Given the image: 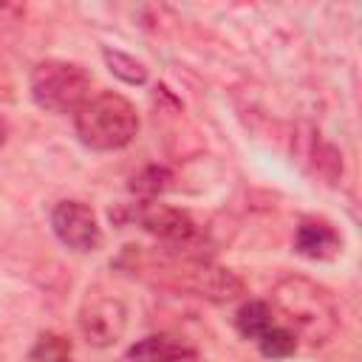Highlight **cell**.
I'll list each match as a JSON object with an SVG mask.
<instances>
[{"label": "cell", "mask_w": 362, "mask_h": 362, "mask_svg": "<svg viewBox=\"0 0 362 362\" xmlns=\"http://www.w3.org/2000/svg\"><path fill=\"white\" fill-rule=\"evenodd\" d=\"M272 311L294 334L297 345H325L339 328V305L334 294L308 277H283L272 288Z\"/></svg>", "instance_id": "6da1fadb"}, {"label": "cell", "mask_w": 362, "mask_h": 362, "mask_svg": "<svg viewBox=\"0 0 362 362\" xmlns=\"http://www.w3.org/2000/svg\"><path fill=\"white\" fill-rule=\"evenodd\" d=\"M74 130L90 150H122L139 133V110L122 93L102 90L74 113Z\"/></svg>", "instance_id": "7a4b0ae2"}, {"label": "cell", "mask_w": 362, "mask_h": 362, "mask_svg": "<svg viewBox=\"0 0 362 362\" xmlns=\"http://www.w3.org/2000/svg\"><path fill=\"white\" fill-rule=\"evenodd\" d=\"M90 74L79 62L45 59L37 62L28 79V90L37 107L45 113H76L90 99Z\"/></svg>", "instance_id": "3957f363"}, {"label": "cell", "mask_w": 362, "mask_h": 362, "mask_svg": "<svg viewBox=\"0 0 362 362\" xmlns=\"http://www.w3.org/2000/svg\"><path fill=\"white\" fill-rule=\"evenodd\" d=\"M158 272H161V283L212 303H232L243 294V280L238 274L215 263H206L201 257H175L173 263H161Z\"/></svg>", "instance_id": "277c9868"}, {"label": "cell", "mask_w": 362, "mask_h": 362, "mask_svg": "<svg viewBox=\"0 0 362 362\" xmlns=\"http://www.w3.org/2000/svg\"><path fill=\"white\" fill-rule=\"evenodd\" d=\"M51 229L74 252H96L102 246L96 212L82 201H59L51 209Z\"/></svg>", "instance_id": "5b68a950"}, {"label": "cell", "mask_w": 362, "mask_h": 362, "mask_svg": "<svg viewBox=\"0 0 362 362\" xmlns=\"http://www.w3.org/2000/svg\"><path fill=\"white\" fill-rule=\"evenodd\" d=\"M127 328V305L119 297H90L79 308V331L82 337L96 345H113Z\"/></svg>", "instance_id": "8992f818"}, {"label": "cell", "mask_w": 362, "mask_h": 362, "mask_svg": "<svg viewBox=\"0 0 362 362\" xmlns=\"http://www.w3.org/2000/svg\"><path fill=\"white\" fill-rule=\"evenodd\" d=\"M136 221L141 223L144 232H150L158 240L173 243V246H187L198 235V229H195V223L187 212H181L175 206H167V204H158V201L141 204L136 209Z\"/></svg>", "instance_id": "52a82bcc"}, {"label": "cell", "mask_w": 362, "mask_h": 362, "mask_svg": "<svg viewBox=\"0 0 362 362\" xmlns=\"http://www.w3.org/2000/svg\"><path fill=\"white\" fill-rule=\"evenodd\" d=\"M294 249L308 260H334L342 249V238L328 221H303L294 232Z\"/></svg>", "instance_id": "ba28073f"}, {"label": "cell", "mask_w": 362, "mask_h": 362, "mask_svg": "<svg viewBox=\"0 0 362 362\" xmlns=\"http://www.w3.org/2000/svg\"><path fill=\"white\" fill-rule=\"evenodd\" d=\"M178 345H181V339H175L170 334H153V337H144L136 345H130L119 356V362H164V356Z\"/></svg>", "instance_id": "9c48e42d"}, {"label": "cell", "mask_w": 362, "mask_h": 362, "mask_svg": "<svg viewBox=\"0 0 362 362\" xmlns=\"http://www.w3.org/2000/svg\"><path fill=\"white\" fill-rule=\"evenodd\" d=\"M272 322H277V320H274V311H272V305L263 303V300H249L246 305H240V311H238V317H235V325H238V331H240L246 339H257Z\"/></svg>", "instance_id": "30bf717a"}, {"label": "cell", "mask_w": 362, "mask_h": 362, "mask_svg": "<svg viewBox=\"0 0 362 362\" xmlns=\"http://www.w3.org/2000/svg\"><path fill=\"white\" fill-rule=\"evenodd\" d=\"M255 342H257L260 354L269 359H283V356H291L297 351V339L283 322H272Z\"/></svg>", "instance_id": "8fae6325"}, {"label": "cell", "mask_w": 362, "mask_h": 362, "mask_svg": "<svg viewBox=\"0 0 362 362\" xmlns=\"http://www.w3.org/2000/svg\"><path fill=\"white\" fill-rule=\"evenodd\" d=\"M102 57H105L110 74L119 76L122 82H127V85H141V82H147V68H144L136 57H130V54H124V51H110V48H105Z\"/></svg>", "instance_id": "7c38bea8"}, {"label": "cell", "mask_w": 362, "mask_h": 362, "mask_svg": "<svg viewBox=\"0 0 362 362\" xmlns=\"http://www.w3.org/2000/svg\"><path fill=\"white\" fill-rule=\"evenodd\" d=\"M167 181H170V173L164 167H150L139 178H133V189L147 192V195H156V192H161L167 187Z\"/></svg>", "instance_id": "4fadbf2b"}, {"label": "cell", "mask_w": 362, "mask_h": 362, "mask_svg": "<svg viewBox=\"0 0 362 362\" xmlns=\"http://www.w3.org/2000/svg\"><path fill=\"white\" fill-rule=\"evenodd\" d=\"M164 362H204V356L195 351V348H189V345H178V348H173L167 356H164Z\"/></svg>", "instance_id": "5bb4252c"}]
</instances>
